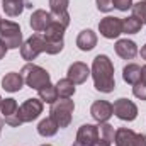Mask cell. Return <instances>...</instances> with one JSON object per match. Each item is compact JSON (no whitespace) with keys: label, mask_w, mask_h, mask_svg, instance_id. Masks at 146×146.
<instances>
[{"label":"cell","mask_w":146,"mask_h":146,"mask_svg":"<svg viewBox=\"0 0 146 146\" xmlns=\"http://www.w3.org/2000/svg\"><path fill=\"white\" fill-rule=\"evenodd\" d=\"M92 78H94V85L99 92L110 94L115 88V80H114V65L109 60V56L106 54H99L94 58L92 63Z\"/></svg>","instance_id":"obj_1"},{"label":"cell","mask_w":146,"mask_h":146,"mask_svg":"<svg viewBox=\"0 0 146 146\" xmlns=\"http://www.w3.org/2000/svg\"><path fill=\"white\" fill-rule=\"evenodd\" d=\"M21 75L24 78V83L34 90H39L42 87H46L48 83H51V76L49 73L46 72L44 68L37 66V65H33V63H27L22 66L21 70Z\"/></svg>","instance_id":"obj_2"},{"label":"cell","mask_w":146,"mask_h":146,"mask_svg":"<svg viewBox=\"0 0 146 146\" xmlns=\"http://www.w3.org/2000/svg\"><path fill=\"white\" fill-rule=\"evenodd\" d=\"M0 39L7 46V49H17L22 46V31L17 22H12L9 19L0 21Z\"/></svg>","instance_id":"obj_3"},{"label":"cell","mask_w":146,"mask_h":146,"mask_svg":"<svg viewBox=\"0 0 146 146\" xmlns=\"http://www.w3.org/2000/svg\"><path fill=\"white\" fill-rule=\"evenodd\" d=\"M75 110V104L70 99H60L54 104H51L49 117L58 124V127H68L72 122V114Z\"/></svg>","instance_id":"obj_4"},{"label":"cell","mask_w":146,"mask_h":146,"mask_svg":"<svg viewBox=\"0 0 146 146\" xmlns=\"http://www.w3.org/2000/svg\"><path fill=\"white\" fill-rule=\"evenodd\" d=\"M41 53H44V41H42V34L41 33H34L21 46V54H22V58L26 61L36 60Z\"/></svg>","instance_id":"obj_5"},{"label":"cell","mask_w":146,"mask_h":146,"mask_svg":"<svg viewBox=\"0 0 146 146\" xmlns=\"http://www.w3.org/2000/svg\"><path fill=\"white\" fill-rule=\"evenodd\" d=\"M42 112V100L41 99H27L17 110V115L22 122H33Z\"/></svg>","instance_id":"obj_6"},{"label":"cell","mask_w":146,"mask_h":146,"mask_svg":"<svg viewBox=\"0 0 146 146\" xmlns=\"http://www.w3.org/2000/svg\"><path fill=\"white\" fill-rule=\"evenodd\" d=\"M112 109H114V114L121 119V121H134L138 117V107L133 100L129 99H117L114 104H112Z\"/></svg>","instance_id":"obj_7"},{"label":"cell","mask_w":146,"mask_h":146,"mask_svg":"<svg viewBox=\"0 0 146 146\" xmlns=\"http://www.w3.org/2000/svg\"><path fill=\"white\" fill-rule=\"evenodd\" d=\"M99 31L106 39H115L122 34V19L121 17H104L99 22Z\"/></svg>","instance_id":"obj_8"},{"label":"cell","mask_w":146,"mask_h":146,"mask_svg":"<svg viewBox=\"0 0 146 146\" xmlns=\"http://www.w3.org/2000/svg\"><path fill=\"white\" fill-rule=\"evenodd\" d=\"M68 5H70V0H49V9H51L53 21L60 22L65 27H68V24H70Z\"/></svg>","instance_id":"obj_9"},{"label":"cell","mask_w":146,"mask_h":146,"mask_svg":"<svg viewBox=\"0 0 146 146\" xmlns=\"http://www.w3.org/2000/svg\"><path fill=\"white\" fill-rule=\"evenodd\" d=\"M90 114L97 122L102 124V122H107L110 119V115L114 114V109H112V104L107 100H95L90 107Z\"/></svg>","instance_id":"obj_10"},{"label":"cell","mask_w":146,"mask_h":146,"mask_svg":"<svg viewBox=\"0 0 146 146\" xmlns=\"http://www.w3.org/2000/svg\"><path fill=\"white\" fill-rule=\"evenodd\" d=\"M90 76V70L85 63L82 61H75L72 66L68 68V73H66V78H70L75 85H80V83H85L87 78Z\"/></svg>","instance_id":"obj_11"},{"label":"cell","mask_w":146,"mask_h":146,"mask_svg":"<svg viewBox=\"0 0 146 146\" xmlns=\"http://www.w3.org/2000/svg\"><path fill=\"white\" fill-rule=\"evenodd\" d=\"M51 19H53L51 17V12H46L42 9H37V10L33 12V15L29 19V24H31V27H33L34 33H42L49 26Z\"/></svg>","instance_id":"obj_12"},{"label":"cell","mask_w":146,"mask_h":146,"mask_svg":"<svg viewBox=\"0 0 146 146\" xmlns=\"http://www.w3.org/2000/svg\"><path fill=\"white\" fill-rule=\"evenodd\" d=\"M99 126H94V124H83L80 126L78 133H76V141L82 143L85 146H90L97 138H99Z\"/></svg>","instance_id":"obj_13"},{"label":"cell","mask_w":146,"mask_h":146,"mask_svg":"<svg viewBox=\"0 0 146 146\" xmlns=\"http://www.w3.org/2000/svg\"><path fill=\"white\" fill-rule=\"evenodd\" d=\"M115 53L122 58V60H133L138 54V46L134 41L131 39H119L115 42Z\"/></svg>","instance_id":"obj_14"},{"label":"cell","mask_w":146,"mask_h":146,"mask_svg":"<svg viewBox=\"0 0 146 146\" xmlns=\"http://www.w3.org/2000/svg\"><path fill=\"white\" fill-rule=\"evenodd\" d=\"M76 46L82 51H92L97 46V34L92 29H83L76 37Z\"/></svg>","instance_id":"obj_15"},{"label":"cell","mask_w":146,"mask_h":146,"mask_svg":"<svg viewBox=\"0 0 146 146\" xmlns=\"http://www.w3.org/2000/svg\"><path fill=\"white\" fill-rule=\"evenodd\" d=\"M22 85H24V78L21 73L10 72L2 78V87L7 92H19L22 88Z\"/></svg>","instance_id":"obj_16"},{"label":"cell","mask_w":146,"mask_h":146,"mask_svg":"<svg viewBox=\"0 0 146 146\" xmlns=\"http://www.w3.org/2000/svg\"><path fill=\"white\" fill-rule=\"evenodd\" d=\"M65 26H61L60 22H56V21H53L51 19V22H49V26L42 31V36L44 39H48V41H53V42H60V41H63V36H65Z\"/></svg>","instance_id":"obj_17"},{"label":"cell","mask_w":146,"mask_h":146,"mask_svg":"<svg viewBox=\"0 0 146 146\" xmlns=\"http://www.w3.org/2000/svg\"><path fill=\"white\" fill-rule=\"evenodd\" d=\"M29 7L27 0H3L2 2V9L9 17H17L22 14V10Z\"/></svg>","instance_id":"obj_18"},{"label":"cell","mask_w":146,"mask_h":146,"mask_svg":"<svg viewBox=\"0 0 146 146\" xmlns=\"http://www.w3.org/2000/svg\"><path fill=\"white\" fill-rule=\"evenodd\" d=\"M134 139H136V133L133 129L119 127L115 131L114 143H115V146H134Z\"/></svg>","instance_id":"obj_19"},{"label":"cell","mask_w":146,"mask_h":146,"mask_svg":"<svg viewBox=\"0 0 146 146\" xmlns=\"http://www.w3.org/2000/svg\"><path fill=\"white\" fill-rule=\"evenodd\" d=\"M122 78L126 83L129 85H134L136 82L141 80V66L136 65V63H129L122 68Z\"/></svg>","instance_id":"obj_20"},{"label":"cell","mask_w":146,"mask_h":146,"mask_svg":"<svg viewBox=\"0 0 146 146\" xmlns=\"http://www.w3.org/2000/svg\"><path fill=\"white\" fill-rule=\"evenodd\" d=\"M58 124L51 119V117H46V119H42L39 124H37V133L41 134V136H44V138H49V136H54L56 133H58Z\"/></svg>","instance_id":"obj_21"},{"label":"cell","mask_w":146,"mask_h":146,"mask_svg":"<svg viewBox=\"0 0 146 146\" xmlns=\"http://www.w3.org/2000/svg\"><path fill=\"white\" fill-rule=\"evenodd\" d=\"M56 90H58V97L61 99H70L75 94V83L70 78H61L56 83Z\"/></svg>","instance_id":"obj_22"},{"label":"cell","mask_w":146,"mask_h":146,"mask_svg":"<svg viewBox=\"0 0 146 146\" xmlns=\"http://www.w3.org/2000/svg\"><path fill=\"white\" fill-rule=\"evenodd\" d=\"M37 92H39V99H41L42 102H46V104H54V102L58 100V90H56V85L48 83L46 87L39 88Z\"/></svg>","instance_id":"obj_23"},{"label":"cell","mask_w":146,"mask_h":146,"mask_svg":"<svg viewBox=\"0 0 146 146\" xmlns=\"http://www.w3.org/2000/svg\"><path fill=\"white\" fill-rule=\"evenodd\" d=\"M141 27H143V22L139 19H136L134 15L122 19V33H126V34H136L141 31Z\"/></svg>","instance_id":"obj_24"},{"label":"cell","mask_w":146,"mask_h":146,"mask_svg":"<svg viewBox=\"0 0 146 146\" xmlns=\"http://www.w3.org/2000/svg\"><path fill=\"white\" fill-rule=\"evenodd\" d=\"M19 110V106L14 99H2L0 102V112L3 117H10V115H15Z\"/></svg>","instance_id":"obj_25"},{"label":"cell","mask_w":146,"mask_h":146,"mask_svg":"<svg viewBox=\"0 0 146 146\" xmlns=\"http://www.w3.org/2000/svg\"><path fill=\"white\" fill-rule=\"evenodd\" d=\"M131 10L136 19H139L143 24H146V0H139L138 3H133Z\"/></svg>","instance_id":"obj_26"},{"label":"cell","mask_w":146,"mask_h":146,"mask_svg":"<svg viewBox=\"0 0 146 146\" xmlns=\"http://www.w3.org/2000/svg\"><path fill=\"white\" fill-rule=\"evenodd\" d=\"M99 134H100V138H104V139H107L109 143H112L114 138H115L114 126H110V124H107V122H102V124L99 126Z\"/></svg>","instance_id":"obj_27"},{"label":"cell","mask_w":146,"mask_h":146,"mask_svg":"<svg viewBox=\"0 0 146 146\" xmlns=\"http://www.w3.org/2000/svg\"><path fill=\"white\" fill-rule=\"evenodd\" d=\"M133 94H134V97H138L141 100H146V82H143V80L136 82L133 85Z\"/></svg>","instance_id":"obj_28"},{"label":"cell","mask_w":146,"mask_h":146,"mask_svg":"<svg viewBox=\"0 0 146 146\" xmlns=\"http://www.w3.org/2000/svg\"><path fill=\"white\" fill-rule=\"evenodd\" d=\"M112 5H114V9H117L121 12H126L127 9L133 7V0H112Z\"/></svg>","instance_id":"obj_29"},{"label":"cell","mask_w":146,"mask_h":146,"mask_svg":"<svg viewBox=\"0 0 146 146\" xmlns=\"http://www.w3.org/2000/svg\"><path fill=\"white\" fill-rule=\"evenodd\" d=\"M95 3H97V9H99L100 12H110V10L114 9L112 0H95Z\"/></svg>","instance_id":"obj_30"},{"label":"cell","mask_w":146,"mask_h":146,"mask_svg":"<svg viewBox=\"0 0 146 146\" xmlns=\"http://www.w3.org/2000/svg\"><path fill=\"white\" fill-rule=\"evenodd\" d=\"M134 146H146V134H136Z\"/></svg>","instance_id":"obj_31"},{"label":"cell","mask_w":146,"mask_h":146,"mask_svg":"<svg viewBox=\"0 0 146 146\" xmlns=\"http://www.w3.org/2000/svg\"><path fill=\"white\" fill-rule=\"evenodd\" d=\"M90 146H110V143L107 141V139H104V138H100V136H99V138H97V139H95Z\"/></svg>","instance_id":"obj_32"},{"label":"cell","mask_w":146,"mask_h":146,"mask_svg":"<svg viewBox=\"0 0 146 146\" xmlns=\"http://www.w3.org/2000/svg\"><path fill=\"white\" fill-rule=\"evenodd\" d=\"M5 53H7V46H5V44H3V41L0 39V60L5 56Z\"/></svg>","instance_id":"obj_33"},{"label":"cell","mask_w":146,"mask_h":146,"mask_svg":"<svg viewBox=\"0 0 146 146\" xmlns=\"http://www.w3.org/2000/svg\"><path fill=\"white\" fill-rule=\"evenodd\" d=\"M141 80H143V82H146V65L141 68Z\"/></svg>","instance_id":"obj_34"},{"label":"cell","mask_w":146,"mask_h":146,"mask_svg":"<svg viewBox=\"0 0 146 146\" xmlns=\"http://www.w3.org/2000/svg\"><path fill=\"white\" fill-rule=\"evenodd\" d=\"M141 58H143V60H146V44L141 48Z\"/></svg>","instance_id":"obj_35"},{"label":"cell","mask_w":146,"mask_h":146,"mask_svg":"<svg viewBox=\"0 0 146 146\" xmlns=\"http://www.w3.org/2000/svg\"><path fill=\"white\" fill-rule=\"evenodd\" d=\"M3 122H5V121H3V117H0V133H2V127H3Z\"/></svg>","instance_id":"obj_36"},{"label":"cell","mask_w":146,"mask_h":146,"mask_svg":"<svg viewBox=\"0 0 146 146\" xmlns=\"http://www.w3.org/2000/svg\"><path fill=\"white\" fill-rule=\"evenodd\" d=\"M73 146H85V145H82V143H78V141H75V143H73Z\"/></svg>","instance_id":"obj_37"},{"label":"cell","mask_w":146,"mask_h":146,"mask_svg":"<svg viewBox=\"0 0 146 146\" xmlns=\"http://www.w3.org/2000/svg\"><path fill=\"white\" fill-rule=\"evenodd\" d=\"M42 146H51V145H42Z\"/></svg>","instance_id":"obj_38"},{"label":"cell","mask_w":146,"mask_h":146,"mask_svg":"<svg viewBox=\"0 0 146 146\" xmlns=\"http://www.w3.org/2000/svg\"><path fill=\"white\" fill-rule=\"evenodd\" d=\"M0 102H2V97H0Z\"/></svg>","instance_id":"obj_39"},{"label":"cell","mask_w":146,"mask_h":146,"mask_svg":"<svg viewBox=\"0 0 146 146\" xmlns=\"http://www.w3.org/2000/svg\"><path fill=\"white\" fill-rule=\"evenodd\" d=\"M0 21H2V19H0Z\"/></svg>","instance_id":"obj_40"}]
</instances>
